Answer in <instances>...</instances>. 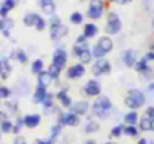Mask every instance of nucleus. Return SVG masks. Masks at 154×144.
Instances as JSON below:
<instances>
[{"label": "nucleus", "mask_w": 154, "mask_h": 144, "mask_svg": "<svg viewBox=\"0 0 154 144\" xmlns=\"http://www.w3.org/2000/svg\"><path fill=\"white\" fill-rule=\"evenodd\" d=\"M105 14V3L103 0H90L88 9H87V17L90 20H100Z\"/></svg>", "instance_id": "nucleus-6"}, {"label": "nucleus", "mask_w": 154, "mask_h": 144, "mask_svg": "<svg viewBox=\"0 0 154 144\" xmlns=\"http://www.w3.org/2000/svg\"><path fill=\"white\" fill-rule=\"evenodd\" d=\"M38 18H39V14H36V12H29V14H26V15H24L23 23H24V26H26V27H35V26H36Z\"/></svg>", "instance_id": "nucleus-31"}, {"label": "nucleus", "mask_w": 154, "mask_h": 144, "mask_svg": "<svg viewBox=\"0 0 154 144\" xmlns=\"http://www.w3.org/2000/svg\"><path fill=\"white\" fill-rule=\"evenodd\" d=\"M23 120H24V128L36 129L42 123V114H39V113H29V114L23 116Z\"/></svg>", "instance_id": "nucleus-13"}, {"label": "nucleus", "mask_w": 154, "mask_h": 144, "mask_svg": "<svg viewBox=\"0 0 154 144\" xmlns=\"http://www.w3.org/2000/svg\"><path fill=\"white\" fill-rule=\"evenodd\" d=\"M12 72V65H11V59L9 57H0V80H8L11 77Z\"/></svg>", "instance_id": "nucleus-18"}, {"label": "nucleus", "mask_w": 154, "mask_h": 144, "mask_svg": "<svg viewBox=\"0 0 154 144\" xmlns=\"http://www.w3.org/2000/svg\"><path fill=\"white\" fill-rule=\"evenodd\" d=\"M136 144H150V140H148V138H145V137H141V138L138 140V143Z\"/></svg>", "instance_id": "nucleus-53"}, {"label": "nucleus", "mask_w": 154, "mask_h": 144, "mask_svg": "<svg viewBox=\"0 0 154 144\" xmlns=\"http://www.w3.org/2000/svg\"><path fill=\"white\" fill-rule=\"evenodd\" d=\"M141 116L138 113V110H129L124 116H123V123L124 125H138Z\"/></svg>", "instance_id": "nucleus-22"}, {"label": "nucleus", "mask_w": 154, "mask_h": 144, "mask_svg": "<svg viewBox=\"0 0 154 144\" xmlns=\"http://www.w3.org/2000/svg\"><path fill=\"white\" fill-rule=\"evenodd\" d=\"M76 59H78V62H81V63H82V65H85V66H87V65H90V63H93L94 57H93V54H91V47L87 48L85 51H82Z\"/></svg>", "instance_id": "nucleus-30"}, {"label": "nucleus", "mask_w": 154, "mask_h": 144, "mask_svg": "<svg viewBox=\"0 0 154 144\" xmlns=\"http://www.w3.org/2000/svg\"><path fill=\"white\" fill-rule=\"evenodd\" d=\"M144 116H147V117H150V119H154V107L153 105H150V107H147V108H145Z\"/></svg>", "instance_id": "nucleus-47"}, {"label": "nucleus", "mask_w": 154, "mask_h": 144, "mask_svg": "<svg viewBox=\"0 0 154 144\" xmlns=\"http://www.w3.org/2000/svg\"><path fill=\"white\" fill-rule=\"evenodd\" d=\"M48 74H50V77L52 78V81H58V78L61 77V72H63V69L60 68V66H57V65H54L51 63L50 66H48Z\"/></svg>", "instance_id": "nucleus-35"}, {"label": "nucleus", "mask_w": 154, "mask_h": 144, "mask_svg": "<svg viewBox=\"0 0 154 144\" xmlns=\"http://www.w3.org/2000/svg\"><path fill=\"white\" fill-rule=\"evenodd\" d=\"M69 21H70L73 26H79V24H82V23H84V15H82L81 12L75 11V12H72V14H70Z\"/></svg>", "instance_id": "nucleus-38"}, {"label": "nucleus", "mask_w": 154, "mask_h": 144, "mask_svg": "<svg viewBox=\"0 0 154 144\" xmlns=\"http://www.w3.org/2000/svg\"><path fill=\"white\" fill-rule=\"evenodd\" d=\"M14 26H15V21L11 17H0V32L12 30Z\"/></svg>", "instance_id": "nucleus-32"}, {"label": "nucleus", "mask_w": 154, "mask_h": 144, "mask_svg": "<svg viewBox=\"0 0 154 144\" xmlns=\"http://www.w3.org/2000/svg\"><path fill=\"white\" fill-rule=\"evenodd\" d=\"M18 3H20V0H3V2H2V5H3L6 9H9V11L15 9V8L18 6Z\"/></svg>", "instance_id": "nucleus-45"}, {"label": "nucleus", "mask_w": 154, "mask_h": 144, "mask_svg": "<svg viewBox=\"0 0 154 144\" xmlns=\"http://www.w3.org/2000/svg\"><path fill=\"white\" fill-rule=\"evenodd\" d=\"M11 11L9 9H6L3 5H0V17H8V14H9Z\"/></svg>", "instance_id": "nucleus-48"}, {"label": "nucleus", "mask_w": 154, "mask_h": 144, "mask_svg": "<svg viewBox=\"0 0 154 144\" xmlns=\"http://www.w3.org/2000/svg\"><path fill=\"white\" fill-rule=\"evenodd\" d=\"M138 128L141 129V132H150L151 131V119L147 116H142L138 122Z\"/></svg>", "instance_id": "nucleus-34"}, {"label": "nucleus", "mask_w": 154, "mask_h": 144, "mask_svg": "<svg viewBox=\"0 0 154 144\" xmlns=\"http://www.w3.org/2000/svg\"><path fill=\"white\" fill-rule=\"evenodd\" d=\"M99 129H100V123L96 120V117H94V119H88V120L85 122V125H84V132L88 134V135L96 134Z\"/></svg>", "instance_id": "nucleus-24"}, {"label": "nucleus", "mask_w": 154, "mask_h": 144, "mask_svg": "<svg viewBox=\"0 0 154 144\" xmlns=\"http://www.w3.org/2000/svg\"><path fill=\"white\" fill-rule=\"evenodd\" d=\"M124 123H117L111 128L109 131V140H117V138H121V135H124Z\"/></svg>", "instance_id": "nucleus-25"}, {"label": "nucleus", "mask_w": 154, "mask_h": 144, "mask_svg": "<svg viewBox=\"0 0 154 144\" xmlns=\"http://www.w3.org/2000/svg\"><path fill=\"white\" fill-rule=\"evenodd\" d=\"M87 48H90V45H88V39L81 33L76 39H75V44H73V47H72V54L75 56V57H78L82 51H85Z\"/></svg>", "instance_id": "nucleus-16"}, {"label": "nucleus", "mask_w": 154, "mask_h": 144, "mask_svg": "<svg viewBox=\"0 0 154 144\" xmlns=\"http://www.w3.org/2000/svg\"><path fill=\"white\" fill-rule=\"evenodd\" d=\"M67 35H69V26H66L63 23L50 26V38L52 42H58L63 38H66Z\"/></svg>", "instance_id": "nucleus-9"}, {"label": "nucleus", "mask_w": 154, "mask_h": 144, "mask_svg": "<svg viewBox=\"0 0 154 144\" xmlns=\"http://www.w3.org/2000/svg\"><path fill=\"white\" fill-rule=\"evenodd\" d=\"M67 60H69V54H67V51H66L64 47H57L54 51H52L51 63L60 66L63 71H64L66 66H67Z\"/></svg>", "instance_id": "nucleus-7"}, {"label": "nucleus", "mask_w": 154, "mask_h": 144, "mask_svg": "<svg viewBox=\"0 0 154 144\" xmlns=\"http://www.w3.org/2000/svg\"><path fill=\"white\" fill-rule=\"evenodd\" d=\"M0 144H5V143H0Z\"/></svg>", "instance_id": "nucleus-64"}, {"label": "nucleus", "mask_w": 154, "mask_h": 144, "mask_svg": "<svg viewBox=\"0 0 154 144\" xmlns=\"http://www.w3.org/2000/svg\"><path fill=\"white\" fill-rule=\"evenodd\" d=\"M61 134H63V126H61L60 123H57V122H55L51 128H50V135H48V137L51 138L54 143H57V141H58V138L61 137Z\"/></svg>", "instance_id": "nucleus-27"}, {"label": "nucleus", "mask_w": 154, "mask_h": 144, "mask_svg": "<svg viewBox=\"0 0 154 144\" xmlns=\"http://www.w3.org/2000/svg\"><path fill=\"white\" fill-rule=\"evenodd\" d=\"M148 51H151V53L154 54V44H151V45H150V48H148Z\"/></svg>", "instance_id": "nucleus-57"}, {"label": "nucleus", "mask_w": 154, "mask_h": 144, "mask_svg": "<svg viewBox=\"0 0 154 144\" xmlns=\"http://www.w3.org/2000/svg\"><path fill=\"white\" fill-rule=\"evenodd\" d=\"M47 27H48V21H47V20H45L42 15H39V18H38V21H36L35 29H36L38 32H44Z\"/></svg>", "instance_id": "nucleus-42"}, {"label": "nucleus", "mask_w": 154, "mask_h": 144, "mask_svg": "<svg viewBox=\"0 0 154 144\" xmlns=\"http://www.w3.org/2000/svg\"><path fill=\"white\" fill-rule=\"evenodd\" d=\"M69 110L82 117V116L90 114V111H91V104H90L88 101H85V99H78V101H73V102H72V105H70Z\"/></svg>", "instance_id": "nucleus-10"}, {"label": "nucleus", "mask_w": 154, "mask_h": 144, "mask_svg": "<svg viewBox=\"0 0 154 144\" xmlns=\"http://www.w3.org/2000/svg\"><path fill=\"white\" fill-rule=\"evenodd\" d=\"M12 129H14V120L11 119H6L0 123V132L2 134H12Z\"/></svg>", "instance_id": "nucleus-37"}, {"label": "nucleus", "mask_w": 154, "mask_h": 144, "mask_svg": "<svg viewBox=\"0 0 154 144\" xmlns=\"http://www.w3.org/2000/svg\"><path fill=\"white\" fill-rule=\"evenodd\" d=\"M97 33H99V27H97L94 23H85V24H84V27H82V35H84L88 41L93 39V38H96Z\"/></svg>", "instance_id": "nucleus-21"}, {"label": "nucleus", "mask_w": 154, "mask_h": 144, "mask_svg": "<svg viewBox=\"0 0 154 144\" xmlns=\"http://www.w3.org/2000/svg\"><path fill=\"white\" fill-rule=\"evenodd\" d=\"M0 102H2V96H0Z\"/></svg>", "instance_id": "nucleus-63"}, {"label": "nucleus", "mask_w": 154, "mask_h": 144, "mask_svg": "<svg viewBox=\"0 0 154 144\" xmlns=\"http://www.w3.org/2000/svg\"><path fill=\"white\" fill-rule=\"evenodd\" d=\"M55 93H52V92H48V95L45 96V99H44V102H42V107L44 108H50L52 105H55Z\"/></svg>", "instance_id": "nucleus-39"}, {"label": "nucleus", "mask_w": 154, "mask_h": 144, "mask_svg": "<svg viewBox=\"0 0 154 144\" xmlns=\"http://www.w3.org/2000/svg\"><path fill=\"white\" fill-rule=\"evenodd\" d=\"M33 144H57V143H54L51 138L48 137V138H36L33 141Z\"/></svg>", "instance_id": "nucleus-46"}, {"label": "nucleus", "mask_w": 154, "mask_h": 144, "mask_svg": "<svg viewBox=\"0 0 154 144\" xmlns=\"http://www.w3.org/2000/svg\"><path fill=\"white\" fill-rule=\"evenodd\" d=\"M42 71H45V63H44V60H42V59H35V60H32V63H30V72H32L33 75H38V74H41Z\"/></svg>", "instance_id": "nucleus-28"}, {"label": "nucleus", "mask_w": 154, "mask_h": 144, "mask_svg": "<svg viewBox=\"0 0 154 144\" xmlns=\"http://www.w3.org/2000/svg\"><path fill=\"white\" fill-rule=\"evenodd\" d=\"M2 35H3V38L9 39L11 38V30H5V32H2Z\"/></svg>", "instance_id": "nucleus-55"}, {"label": "nucleus", "mask_w": 154, "mask_h": 144, "mask_svg": "<svg viewBox=\"0 0 154 144\" xmlns=\"http://www.w3.org/2000/svg\"><path fill=\"white\" fill-rule=\"evenodd\" d=\"M47 95H48V87L36 83V86H35V89L32 92V102L36 104V105H42V102H44Z\"/></svg>", "instance_id": "nucleus-15"}, {"label": "nucleus", "mask_w": 154, "mask_h": 144, "mask_svg": "<svg viewBox=\"0 0 154 144\" xmlns=\"http://www.w3.org/2000/svg\"><path fill=\"white\" fill-rule=\"evenodd\" d=\"M124 135L129 137V138H139L141 129L138 128V125H126L124 126Z\"/></svg>", "instance_id": "nucleus-29"}, {"label": "nucleus", "mask_w": 154, "mask_h": 144, "mask_svg": "<svg viewBox=\"0 0 154 144\" xmlns=\"http://www.w3.org/2000/svg\"><path fill=\"white\" fill-rule=\"evenodd\" d=\"M5 107L8 108L6 113H11V114H14V116H18V113H20V105H18V101H17V99H14V98L6 99V101H5Z\"/></svg>", "instance_id": "nucleus-26"}, {"label": "nucleus", "mask_w": 154, "mask_h": 144, "mask_svg": "<svg viewBox=\"0 0 154 144\" xmlns=\"http://www.w3.org/2000/svg\"><path fill=\"white\" fill-rule=\"evenodd\" d=\"M36 77H38V83H39V84H42V86H45V87L50 89V86H51V83H52V78L50 77L48 71H42V72L38 74Z\"/></svg>", "instance_id": "nucleus-33"}, {"label": "nucleus", "mask_w": 154, "mask_h": 144, "mask_svg": "<svg viewBox=\"0 0 154 144\" xmlns=\"http://www.w3.org/2000/svg\"><path fill=\"white\" fill-rule=\"evenodd\" d=\"M123 29V24H121V18L118 17V14L115 11H109L108 12V17H106V26H105V33L108 36H114V35H118Z\"/></svg>", "instance_id": "nucleus-2"}, {"label": "nucleus", "mask_w": 154, "mask_h": 144, "mask_svg": "<svg viewBox=\"0 0 154 144\" xmlns=\"http://www.w3.org/2000/svg\"><path fill=\"white\" fill-rule=\"evenodd\" d=\"M24 128V120H23V116H17L15 120H14V129H12V134L14 135H20L21 131Z\"/></svg>", "instance_id": "nucleus-36"}, {"label": "nucleus", "mask_w": 154, "mask_h": 144, "mask_svg": "<svg viewBox=\"0 0 154 144\" xmlns=\"http://www.w3.org/2000/svg\"><path fill=\"white\" fill-rule=\"evenodd\" d=\"M111 3H117V5H129L132 0H109Z\"/></svg>", "instance_id": "nucleus-50"}, {"label": "nucleus", "mask_w": 154, "mask_h": 144, "mask_svg": "<svg viewBox=\"0 0 154 144\" xmlns=\"http://www.w3.org/2000/svg\"><path fill=\"white\" fill-rule=\"evenodd\" d=\"M0 96H2V101L11 99V98H12V89H9L8 86L0 84Z\"/></svg>", "instance_id": "nucleus-41"}, {"label": "nucleus", "mask_w": 154, "mask_h": 144, "mask_svg": "<svg viewBox=\"0 0 154 144\" xmlns=\"http://www.w3.org/2000/svg\"><path fill=\"white\" fill-rule=\"evenodd\" d=\"M151 27H153V30H154V18H153V21H151Z\"/></svg>", "instance_id": "nucleus-60"}, {"label": "nucleus", "mask_w": 154, "mask_h": 144, "mask_svg": "<svg viewBox=\"0 0 154 144\" xmlns=\"http://www.w3.org/2000/svg\"><path fill=\"white\" fill-rule=\"evenodd\" d=\"M81 144H97L96 140H85V141H82Z\"/></svg>", "instance_id": "nucleus-56"}, {"label": "nucleus", "mask_w": 154, "mask_h": 144, "mask_svg": "<svg viewBox=\"0 0 154 144\" xmlns=\"http://www.w3.org/2000/svg\"><path fill=\"white\" fill-rule=\"evenodd\" d=\"M14 92H15L18 96L29 95V93H30V81H29L27 78H24V77H23V78H18Z\"/></svg>", "instance_id": "nucleus-19"}, {"label": "nucleus", "mask_w": 154, "mask_h": 144, "mask_svg": "<svg viewBox=\"0 0 154 144\" xmlns=\"http://www.w3.org/2000/svg\"><path fill=\"white\" fill-rule=\"evenodd\" d=\"M135 71L139 74V75H142V77H145V78H148L150 75H151V66H150V62L147 60V57L145 56H142L141 59H138L136 60V63H135Z\"/></svg>", "instance_id": "nucleus-14"}, {"label": "nucleus", "mask_w": 154, "mask_h": 144, "mask_svg": "<svg viewBox=\"0 0 154 144\" xmlns=\"http://www.w3.org/2000/svg\"><path fill=\"white\" fill-rule=\"evenodd\" d=\"M82 92L87 98H97L102 95V83L99 78H91L82 86Z\"/></svg>", "instance_id": "nucleus-5"}, {"label": "nucleus", "mask_w": 154, "mask_h": 144, "mask_svg": "<svg viewBox=\"0 0 154 144\" xmlns=\"http://www.w3.org/2000/svg\"><path fill=\"white\" fill-rule=\"evenodd\" d=\"M51 3H55L54 0H39V5L41 6H45V5H51Z\"/></svg>", "instance_id": "nucleus-54"}, {"label": "nucleus", "mask_w": 154, "mask_h": 144, "mask_svg": "<svg viewBox=\"0 0 154 144\" xmlns=\"http://www.w3.org/2000/svg\"><path fill=\"white\" fill-rule=\"evenodd\" d=\"M85 74H87L85 65H82L81 62H76V63H73V65L66 68V78L67 80H79Z\"/></svg>", "instance_id": "nucleus-8"}, {"label": "nucleus", "mask_w": 154, "mask_h": 144, "mask_svg": "<svg viewBox=\"0 0 154 144\" xmlns=\"http://www.w3.org/2000/svg\"><path fill=\"white\" fill-rule=\"evenodd\" d=\"M0 140H2V132H0Z\"/></svg>", "instance_id": "nucleus-62"}, {"label": "nucleus", "mask_w": 154, "mask_h": 144, "mask_svg": "<svg viewBox=\"0 0 154 144\" xmlns=\"http://www.w3.org/2000/svg\"><path fill=\"white\" fill-rule=\"evenodd\" d=\"M41 9H42V12L45 14V15H48V17H51L55 14V3H51V5H45V6H41Z\"/></svg>", "instance_id": "nucleus-44"}, {"label": "nucleus", "mask_w": 154, "mask_h": 144, "mask_svg": "<svg viewBox=\"0 0 154 144\" xmlns=\"http://www.w3.org/2000/svg\"><path fill=\"white\" fill-rule=\"evenodd\" d=\"M57 123H60L63 128H76L81 125V116L75 114L73 111H60L57 116Z\"/></svg>", "instance_id": "nucleus-3"}, {"label": "nucleus", "mask_w": 154, "mask_h": 144, "mask_svg": "<svg viewBox=\"0 0 154 144\" xmlns=\"http://www.w3.org/2000/svg\"><path fill=\"white\" fill-rule=\"evenodd\" d=\"M114 111V104L109 99V96L100 95L97 98H94V101L91 102V114L96 119L100 120H108L111 117V113Z\"/></svg>", "instance_id": "nucleus-1"}, {"label": "nucleus", "mask_w": 154, "mask_h": 144, "mask_svg": "<svg viewBox=\"0 0 154 144\" xmlns=\"http://www.w3.org/2000/svg\"><path fill=\"white\" fill-rule=\"evenodd\" d=\"M147 92H150V93H154V81H150V83L147 84Z\"/></svg>", "instance_id": "nucleus-52"}, {"label": "nucleus", "mask_w": 154, "mask_h": 144, "mask_svg": "<svg viewBox=\"0 0 154 144\" xmlns=\"http://www.w3.org/2000/svg\"><path fill=\"white\" fill-rule=\"evenodd\" d=\"M124 105H126L129 110H139L138 104H136V102H135L129 95H126V98H124Z\"/></svg>", "instance_id": "nucleus-43"}, {"label": "nucleus", "mask_w": 154, "mask_h": 144, "mask_svg": "<svg viewBox=\"0 0 154 144\" xmlns=\"http://www.w3.org/2000/svg\"><path fill=\"white\" fill-rule=\"evenodd\" d=\"M103 144H118V143H115V141H112V140H108L106 143H103Z\"/></svg>", "instance_id": "nucleus-58"}, {"label": "nucleus", "mask_w": 154, "mask_h": 144, "mask_svg": "<svg viewBox=\"0 0 154 144\" xmlns=\"http://www.w3.org/2000/svg\"><path fill=\"white\" fill-rule=\"evenodd\" d=\"M120 59H121V63L126 68H133L136 60H138V53L132 48H126L120 53Z\"/></svg>", "instance_id": "nucleus-11"}, {"label": "nucleus", "mask_w": 154, "mask_h": 144, "mask_svg": "<svg viewBox=\"0 0 154 144\" xmlns=\"http://www.w3.org/2000/svg\"><path fill=\"white\" fill-rule=\"evenodd\" d=\"M91 54H93V57H94V60H97V59H103V57H106V53L103 51L102 48L99 47L97 44H94L93 47H91Z\"/></svg>", "instance_id": "nucleus-40"}, {"label": "nucleus", "mask_w": 154, "mask_h": 144, "mask_svg": "<svg viewBox=\"0 0 154 144\" xmlns=\"http://www.w3.org/2000/svg\"><path fill=\"white\" fill-rule=\"evenodd\" d=\"M112 72V65L111 62L103 57V59H97L91 63V74L94 78H100L103 75H109Z\"/></svg>", "instance_id": "nucleus-4"}, {"label": "nucleus", "mask_w": 154, "mask_h": 144, "mask_svg": "<svg viewBox=\"0 0 154 144\" xmlns=\"http://www.w3.org/2000/svg\"><path fill=\"white\" fill-rule=\"evenodd\" d=\"M150 144H154V140H150Z\"/></svg>", "instance_id": "nucleus-61"}, {"label": "nucleus", "mask_w": 154, "mask_h": 144, "mask_svg": "<svg viewBox=\"0 0 154 144\" xmlns=\"http://www.w3.org/2000/svg\"><path fill=\"white\" fill-rule=\"evenodd\" d=\"M6 119H9V117H8V113H6L5 110H0V123H2L3 120H6Z\"/></svg>", "instance_id": "nucleus-51"}, {"label": "nucleus", "mask_w": 154, "mask_h": 144, "mask_svg": "<svg viewBox=\"0 0 154 144\" xmlns=\"http://www.w3.org/2000/svg\"><path fill=\"white\" fill-rule=\"evenodd\" d=\"M9 59H14V60H17L20 65H27L29 63V54L23 50V48H17V50H12L11 51V56H9Z\"/></svg>", "instance_id": "nucleus-20"}, {"label": "nucleus", "mask_w": 154, "mask_h": 144, "mask_svg": "<svg viewBox=\"0 0 154 144\" xmlns=\"http://www.w3.org/2000/svg\"><path fill=\"white\" fill-rule=\"evenodd\" d=\"M99 47L102 48L103 51L108 54V53H111L112 50H114V41H112V38L111 36H100L99 39H97V42H96Z\"/></svg>", "instance_id": "nucleus-23"}, {"label": "nucleus", "mask_w": 154, "mask_h": 144, "mask_svg": "<svg viewBox=\"0 0 154 144\" xmlns=\"http://www.w3.org/2000/svg\"><path fill=\"white\" fill-rule=\"evenodd\" d=\"M151 132H154V119H151Z\"/></svg>", "instance_id": "nucleus-59"}, {"label": "nucleus", "mask_w": 154, "mask_h": 144, "mask_svg": "<svg viewBox=\"0 0 154 144\" xmlns=\"http://www.w3.org/2000/svg\"><path fill=\"white\" fill-rule=\"evenodd\" d=\"M12 144H29V143H27V141H26V140H24L23 137L17 135V138L14 140V143H12Z\"/></svg>", "instance_id": "nucleus-49"}, {"label": "nucleus", "mask_w": 154, "mask_h": 144, "mask_svg": "<svg viewBox=\"0 0 154 144\" xmlns=\"http://www.w3.org/2000/svg\"><path fill=\"white\" fill-rule=\"evenodd\" d=\"M67 90H69V87H67V86H63V87H60L58 92L55 93V101H57L58 105L63 107V108H70V105H72V102H73Z\"/></svg>", "instance_id": "nucleus-12"}, {"label": "nucleus", "mask_w": 154, "mask_h": 144, "mask_svg": "<svg viewBox=\"0 0 154 144\" xmlns=\"http://www.w3.org/2000/svg\"><path fill=\"white\" fill-rule=\"evenodd\" d=\"M127 95L130 96V98L138 104V107H139V108H142V107L147 104V95H145V92H142L141 89H136V87L129 89Z\"/></svg>", "instance_id": "nucleus-17"}]
</instances>
